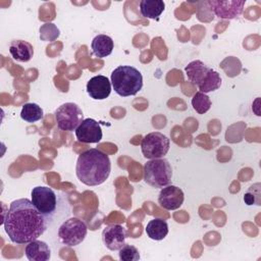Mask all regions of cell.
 <instances>
[{
    "label": "cell",
    "mask_w": 261,
    "mask_h": 261,
    "mask_svg": "<svg viewBox=\"0 0 261 261\" xmlns=\"http://www.w3.org/2000/svg\"><path fill=\"white\" fill-rule=\"evenodd\" d=\"M31 196V201L39 212L48 220H51L57 209V195L55 192L49 187L38 186L33 188Z\"/></svg>",
    "instance_id": "7"
},
{
    "label": "cell",
    "mask_w": 261,
    "mask_h": 261,
    "mask_svg": "<svg viewBox=\"0 0 261 261\" xmlns=\"http://www.w3.org/2000/svg\"><path fill=\"white\" fill-rule=\"evenodd\" d=\"M172 168L165 158L150 159L144 165V180L153 188H163L171 181Z\"/></svg>",
    "instance_id": "5"
},
{
    "label": "cell",
    "mask_w": 261,
    "mask_h": 261,
    "mask_svg": "<svg viewBox=\"0 0 261 261\" xmlns=\"http://www.w3.org/2000/svg\"><path fill=\"white\" fill-rule=\"evenodd\" d=\"M75 137L81 143H99L103 137L100 123L93 118L84 119L75 129Z\"/></svg>",
    "instance_id": "11"
},
{
    "label": "cell",
    "mask_w": 261,
    "mask_h": 261,
    "mask_svg": "<svg viewBox=\"0 0 261 261\" xmlns=\"http://www.w3.org/2000/svg\"><path fill=\"white\" fill-rule=\"evenodd\" d=\"M88 228L86 223L76 217H72L63 221L59 226L58 238L63 245L74 247L85 240Z\"/></svg>",
    "instance_id": "6"
},
{
    "label": "cell",
    "mask_w": 261,
    "mask_h": 261,
    "mask_svg": "<svg viewBox=\"0 0 261 261\" xmlns=\"http://www.w3.org/2000/svg\"><path fill=\"white\" fill-rule=\"evenodd\" d=\"M24 254L30 261H48L51 257V250L45 242L34 240L27 244Z\"/></svg>",
    "instance_id": "15"
},
{
    "label": "cell",
    "mask_w": 261,
    "mask_h": 261,
    "mask_svg": "<svg viewBox=\"0 0 261 261\" xmlns=\"http://www.w3.org/2000/svg\"><path fill=\"white\" fill-rule=\"evenodd\" d=\"M9 52L14 60L19 62H28L34 55V48L27 41L13 40L9 45Z\"/></svg>",
    "instance_id": "16"
},
{
    "label": "cell",
    "mask_w": 261,
    "mask_h": 261,
    "mask_svg": "<svg viewBox=\"0 0 261 261\" xmlns=\"http://www.w3.org/2000/svg\"><path fill=\"white\" fill-rule=\"evenodd\" d=\"M211 100L207 94L202 92H197L192 98V106L196 112L199 114L206 113L211 108Z\"/></svg>",
    "instance_id": "21"
},
{
    "label": "cell",
    "mask_w": 261,
    "mask_h": 261,
    "mask_svg": "<svg viewBox=\"0 0 261 261\" xmlns=\"http://www.w3.org/2000/svg\"><path fill=\"white\" fill-rule=\"evenodd\" d=\"M118 251V257L121 261H138L140 259V253L135 246L125 244Z\"/></svg>",
    "instance_id": "24"
},
{
    "label": "cell",
    "mask_w": 261,
    "mask_h": 261,
    "mask_svg": "<svg viewBox=\"0 0 261 261\" xmlns=\"http://www.w3.org/2000/svg\"><path fill=\"white\" fill-rule=\"evenodd\" d=\"M185 200L184 192L180 188L174 185H167L163 187L158 196L159 205L166 210L178 209Z\"/></svg>",
    "instance_id": "12"
},
{
    "label": "cell",
    "mask_w": 261,
    "mask_h": 261,
    "mask_svg": "<svg viewBox=\"0 0 261 261\" xmlns=\"http://www.w3.org/2000/svg\"><path fill=\"white\" fill-rule=\"evenodd\" d=\"M169 147V139L159 132L147 134L141 143L142 153L147 159L163 158L167 154Z\"/></svg>",
    "instance_id": "9"
},
{
    "label": "cell",
    "mask_w": 261,
    "mask_h": 261,
    "mask_svg": "<svg viewBox=\"0 0 261 261\" xmlns=\"http://www.w3.org/2000/svg\"><path fill=\"white\" fill-rule=\"evenodd\" d=\"M59 30L53 23H45L40 28V38L46 42H52L59 37Z\"/></svg>",
    "instance_id": "23"
},
{
    "label": "cell",
    "mask_w": 261,
    "mask_h": 261,
    "mask_svg": "<svg viewBox=\"0 0 261 261\" xmlns=\"http://www.w3.org/2000/svg\"><path fill=\"white\" fill-rule=\"evenodd\" d=\"M48 221L31 200L22 198L11 202L8 210L3 214L2 224L12 243L25 245L45 232Z\"/></svg>",
    "instance_id": "1"
},
{
    "label": "cell",
    "mask_w": 261,
    "mask_h": 261,
    "mask_svg": "<svg viewBox=\"0 0 261 261\" xmlns=\"http://www.w3.org/2000/svg\"><path fill=\"white\" fill-rule=\"evenodd\" d=\"M55 119L59 129L72 132L75 130L84 120V114L79 105L67 102L56 109Z\"/></svg>",
    "instance_id": "8"
},
{
    "label": "cell",
    "mask_w": 261,
    "mask_h": 261,
    "mask_svg": "<svg viewBox=\"0 0 261 261\" xmlns=\"http://www.w3.org/2000/svg\"><path fill=\"white\" fill-rule=\"evenodd\" d=\"M110 82L117 95L128 97L141 91L143 87V75L134 66L120 65L111 72Z\"/></svg>",
    "instance_id": "3"
},
{
    "label": "cell",
    "mask_w": 261,
    "mask_h": 261,
    "mask_svg": "<svg viewBox=\"0 0 261 261\" xmlns=\"http://www.w3.org/2000/svg\"><path fill=\"white\" fill-rule=\"evenodd\" d=\"M126 229L120 224L107 225L102 231V241L110 251H118L125 245Z\"/></svg>",
    "instance_id": "13"
},
{
    "label": "cell",
    "mask_w": 261,
    "mask_h": 261,
    "mask_svg": "<svg viewBox=\"0 0 261 261\" xmlns=\"http://www.w3.org/2000/svg\"><path fill=\"white\" fill-rule=\"evenodd\" d=\"M87 93L94 100H104L111 93V82L102 74L95 75L87 83Z\"/></svg>",
    "instance_id": "14"
},
{
    "label": "cell",
    "mask_w": 261,
    "mask_h": 261,
    "mask_svg": "<svg viewBox=\"0 0 261 261\" xmlns=\"http://www.w3.org/2000/svg\"><path fill=\"white\" fill-rule=\"evenodd\" d=\"M186 74L190 82L198 87L202 93H210L220 88L221 77L217 71L201 60H193L186 67Z\"/></svg>",
    "instance_id": "4"
},
{
    "label": "cell",
    "mask_w": 261,
    "mask_h": 261,
    "mask_svg": "<svg viewBox=\"0 0 261 261\" xmlns=\"http://www.w3.org/2000/svg\"><path fill=\"white\" fill-rule=\"evenodd\" d=\"M110 171V159L99 149L86 150L77 157L75 173L80 181L86 186L102 185L109 177Z\"/></svg>",
    "instance_id": "2"
},
{
    "label": "cell",
    "mask_w": 261,
    "mask_h": 261,
    "mask_svg": "<svg viewBox=\"0 0 261 261\" xmlns=\"http://www.w3.org/2000/svg\"><path fill=\"white\" fill-rule=\"evenodd\" d=\"M20 117L27 122H36L44 117V112L41 106L36 103H27L22 106Z\"/></svg>",
    "instance_id": "20"
},
{
    "label": "cell",
    "mask_w": 261,
    "mask_h": 261,
    "mask_svg": "<svg viewBox=\"0 0 261 261\" xmlns=\"http://www.w3.org/2000/svg\"><path fill=\"white\" fill-rule=\"evenodd\" d=\"M145 230L151 240L161 241L168 233V224L161 218H154L147 223Z\"/></svg>",
    "instance_id": "19"
},
{
    "label": "cell",
    "mask_w": 261,
    "mask_h": 261,
    "mask_svg": "<svg viewBox=\"0 0 261 261\" xmlns=\"http://www.w3.org/2000/svg\"><path fill=\"white\" fill-rule=\"evenodd\" d=\"M164 9L165 3L162 0H142L140 2V12L146 18H158Z\"/></svg>",
    "instance_id": "18"
},
{
    "label": "cell",
    "mask_w": 261,
    "mask_h": 261,
    "mask_svg": "<svg viewBox=\"0 0 261 261\" xmlns=\"http://www.w3.org/2000/svg\"><path fill=\"white\" fill-rule=\"evenodd\" d=\"M113 46L114 44L111 37L103 34L97 35L91 43L93 54L98 58L109 56L112 53Z\"/></svg>",
    "instance_id": "17"
},
{
    "label": "cell",
    "mask_w": 261,
    "mask_h": 261,
    "mask_svg": "<svg viewBox=\"0 0 261 261\" xmlns=\"http://www.w3.org/2000/svg\"><path fill=\"white\" fill-rule=\"evenodd\" d=\"M244 202L248 206L261 205V184L256 182L252 185L244 194Z\"/></svg>",
    "instance_id": "22"
},
{
    "label": "cell",
    "mask_w": 261,
    "mask_h": 261,
    "mask_svg": "<svg viewBox=\"0 0 261 261\" xmlns=\"http://www.w3.org/2000/svg\"><path fill=\"white\" fill-rule=\"evenodd\" d=\"M245 0H212L208 4L213 13L219 18L232 19L243 13Z\"/></svg>",
    "instance_id": "10"
}]
</instances>
